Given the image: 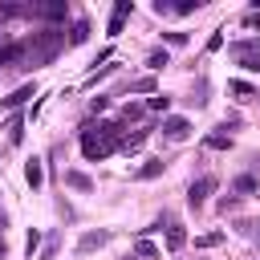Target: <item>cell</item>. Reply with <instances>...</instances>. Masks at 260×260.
Here are the masks:
<instances>
[{"mask_svg":"<svg viewBox=\"0 0 260 260\" xmlns=\"http://www.w3.org/2000/svg\"><path fill=\"white\" fill-rule=\"evenodd\" d=\"M118 138H122V122H98V126H85L81 130V154L89 162L106 158L118 150Z\"/></svg>","mask_w":260,"mask_h":260,"instance_id":"cell-1","label":"cell"},{"mask_svg":"<svg viewBox=\"0 0 260 260\" xmlns=\"http://www.w3.org/2000/svg\"><path fill=\"white\" fill-rule=\"evenodd\" d=\"M65 32L57 28H45V32H32V41H24V65L20 69H32V65H49L61 49H65Z\"/></svg>","mask_w":260,"mask_h":260,"instance_id":"cell-2","label":"cell"},{"mask_svg":"<svg viewBox=\"0 0 260 260\" xmlns=\"http://www.w3.org/2000/svg\"><path fill=\"white\" fill-rule=\"evenodd\" d=\"M228 53L248 69V73H260V37H248V41H232Z\"/></svg>","mask_w":260,"mask_h":260,"instance_id":"cell-3","label":"cell"},{"mask_svg":"<svg viewBox=\"0 0 260 260\" xmlns=\"http://www.w3.org/2000/svg\"><path fill=\"white\" fill-rule=\"evenodd\" d=\"M28 12L41 16V20H49V24H65V20H69V4H65V0H32Z\"/></svg>","mask_w":260,"mask_h":260,"instance_id":"cell-4","label":"cell"},{"mask_svg":"<svg viewBox=\"0 0 260 260\" xmlns=\"http://www.w3.org/2000/svg\"><path fill=\"white\" fill-rule=\"evenodd\" d=\"M215 187H219V179H215V175H199V179H195V183L187 187V203H191V207L199 211V207L207 203V195H211Z\"/></svg>","mask_w":260,"mask_h":260,"instance_id":"cell-5","label":"cell"},{"mask_svg":"<svg viewBox=\"0 0 260 260\" xmlns=\"http://www.w3.org/2000/svg\"><path fill=\"white\" fill-rule=\"evenodd\" d=\"M162 228H167V248H171V252H179V248L187 244V228H183V219H179V215H171V211H162Z\"/></svg>","mask_w":260,"mask_h":260,"instance_id":"cell-6","label":"cell"},{"mask_svg":"<svg viewBox=\"0 0 260 260\" xmlns=\"http://www.w3.org/2000/svg\"><path fill=\"white\" fill-rule=\"evenodd\" d=\"M130 12H134V0H118V4H114V12H110V24H106V32H110V37H118Z\"/></svg>","mask_w":260,"mask_h":260,"instance_id":"cell-7","label":"cell"},{"mask_svg":"<svg viewBox=\"0 0 260 260\" xmlns=\"http://www.w3.org/2000/svg\"><path fill=\"white\" fill-rule=\"evenodd\" d=\"M162 134H167L171 142H183V138L191 134V122L179 118V114H171V118H162Z\"/></svg>","mask_w":260,"mask_h":260,"instance_id":"cell-8","label":"cell"},{"mask_svg":"<svg viewBox=\"0 0 260 260\" xmlns=\"http://www.w3.org/2000/svg\"><path fill=\"white\" fill-rule=\"evenodd\" d=\"M28 98H37V81H28V85H20V89H12L8 98H0V110H16V106H24Z\"/></svg>","mask_w":260,"mask_h":260,"instance_id":"cell-9","label":"cell"},{"mask_svg":"<svg viewBox=\"0 0 260 260\" xmlns=\"http://www.w3.org/2000/svg\"><path fill=\"white\" fill-rule=\"evenodd\" d=\"M146 138H150V130H146V126H142V130H134V134H122V138H118V150H122V154H134V150H142V142H146Z\"/></svg>","mask_w":260,"mask_h":260,"instance_id":"cell-10","label":"cell"},{"mask_svg":"<svg viewBox=\"0 0 260 260\" xmlns=\"http://www.w3.org/2000/svg\"><path fill=\"white\" fill-rule=\"evenodd\" d=\"M203 146H207V150H232V134H228V130H211V134L203 138Z\"/></svg>","mask_w":260,"mask_h":260,"instance_id":"cell-11","label":"cell"},{"mask_svg":"<svg viewBox=\"0 0 260 260\" xmlns=\"http://www.w3.org/2000/svg\"><path fill=\"white\" fill-rule=\"evenodd\" d=\"M110 240V232H85L81 240H77V252H93V248H102Z\"/></svg>","mask_w":260,"mask_h":260,"instance_id":"cell-12","label":"cell"},{"mask_svg":"<svg viewBox=\"0 0 260 260\" xmlns=\"http://www.w3.org/2000/svg\"><path fill=\"white\" fill-rule=\"evenodd\" d=\"M162 171H167V162H162V158H150V162H142V167L134 171V179H158Z\"/></svg>","mask_w":260,"mask_h":260,"instance_id":"cell-13","label":"cell"},{"mask_svg":"<svg viewBox=\"0 0 260 260\" xmlns=\"http://www.w3.org/2000/svg\"><path fill=\"white\" fill-rule=\"evenodd\" d=\"M24 179H28V187H41V183H45V167H41V158H28V162H24Z\"/></svg>","mask_w":260,"mask_h":260,"instance_id":"cell-14","label":"cell"},{"mask_svg":"<svg viewBox=\"0 0 260 260\" xmlns=\"http://www.w3.org/2000/svg\"><path fill=\"white\" fill-rule=\"evenodd\" d=\"M65 183H69L73 191H93V183H89V175H81V171H65Z\"/></svg>","mask_w":260,"mask_h":260,"instance_id":"cell-15","label":"cell"},{"mask_svg":"<svg viewBox=\"0 0 260 260\" xmlns=\"http://www.w3.org/2000/svg\"><path fill=\"white\" fill-rule=\"evenodd\" d=\"M199 4L203 0H179V4H171V16H191V12H199Z\"/></svg>","mask_w":260,"mask_h":260,"instance_id":"cell-16","label":"cell"},{"mask_svg":"<svg viewBox=\"0 0 260 260\" xmlns=\"http://www.w3.org/2000/svg\"><path fill=\"white\" fill-rule=\"evenodd\" d=\"M130 89H134V93H158V85H154V77H150V73H146V77H134V81H130Z\"/></svg>","mask_w":260,"mask_h":260,"instance_id":"cell-17","label":"cell"},{"mask_svg":"<svg viewBox=\"0 0 260 260\" xmlns=\"http://www.w3.org/2000/svg\"><path fill=\"white\" fill-rule=\"evenodd\" d=\"M20 138H24V118L12 114V118H8V142H20Z\"/></svg>","mask_w":260,"mask_h":260,"instance_id":"cell-18","label":"cell"},{"mask_svg":"<svg viewBox=\"0 0 260 260\" xmlns=\"http://www.w3.org/2000/svg\"><path fill=\"white\" fill-rule=\"evenodd\" d=\"M89 37V20H73V32H69V45H81Z\"/></svg>","mask_w":260,"mask_h":260,"instance_id":"cell-19","label":"cell"},{"mask_svg":"<svg viewBox=\"0 0 260 260\" xmlns=\"http://www.w3.org/2000/svg\"><path fill=\"white\" fill-rule=\"evenodd\" d=\"M228 89H232V93H236V98H240V102H248V98H252V93H256V89H252V85H248V81H240V77H236V81H228Z\"/></svg>","mask_w":260,"mask_h":260,"instance_id":"cell-20","label":"cell"},{"mask_svg":"<svg viewBox=\"0 0 260 260\" xmlns=\"http://www.w3.org/2000/svg\"><path fill=\"white\" fill-rule=\"evenodd\" d=\"M146 65H150V69H154V73H158V69H167V65H171V57H167V53H162V49H154V53H150V57H146Z\"/></svg>","mask_w":260,"mask_h":260,"instance_id":"cell-21","label":"cell"},{"mask_svg":"<svg viewBox=\"0 0 260 260\" xmlns=\"http://www.w3.org/2000/svg\"><path fill=\"white\" fill-rule=\"evenodd\" d=\"M146 110H162V114H167V110H171V98H167V93H150V98H146Z\"/></svg>","mask_w":260,"mask_h":260,"instance_id":"cell-22","label":"cell"},{"mask_svg":"<svg viewBox=\"0 0 260 260\" xmlns=\"http://www.w3.org/2000/svg\"><path fill=\"white\" fill-rule=\"evenodd\" d=\"M134 252H138L142 260H154V256H158V248H154L150 240H138V244H134Z\"/></svg>","mask_w":260,"mask_h":260,"instance_id":"cell-23","label":"cell"},{"mask_svg":"<svg viewBox=\"0 0 260 260\" xmlns=\"http://www.w3.org/2000/svg\"><path fill=\"white\" fill-rule=\"evenodd\" d=\"M236 191H240V195L256 191V175H240V179H236Z\"/></svg>","mask_w":260,"mask_h":260,"instance_id":"cell-24","label":"cell"},{"mask_svg":"<svg viewBox=\"0 0 260 260\" xmlns=\"http://www.w3.org/2000/svg\"><path fill=\"white\" fill-rule=\"evenodd\" d=\"M219 240H223V232H207V236H199V240H195V248H215Z\"/></svg>","mask_w":260,"mask_h":260,"instance_id":"cell-25","label":"cell"},{"mask_svg":"<svg viewBox=\"0 0 260 260\" xmlns=\"http://www.w3.org/2000/svg\"><path fill=\"white\" fill-rule=\"evenodd\" d=\"M37 248H41V232L32 228V232H28V240H24V256L32 260V252H37Z\"/></svg>","mask_w":260,"mask_h":260,"instance_id":"cell-26","label":"cell"},{"mask_svg":"<svg viewBox=\"0 0 260 260\" xmlns=\"http://www.w3.org/2000/svg\"><path fill=\"white\" fill-rule=\"evenodd\" d=\"M215 49H223V28H215V32L207 37V53H215Z\"/></svg>","mask_w":260,"mask_h":260,"instance_id":"cell-27","label":"cell"},{"mask_svg":"<svg viewBox=\"0 0 260 260\" xmlns=\"http://www.w3.org/2000/svg\"><path fill=\"white\" fill-rule=\"evenodd\" d=\"M244 236H252V240H260V219H252V223H236Z\"/></svg>","mask_w":260,"mask_h":260,"instance_id":"cell-28","label":"cell"},{"mask_svg":"<svg viewBox=\"0 0 260 260\" xmlns=\"http://www.w3.org/2000/svg\"><path fill=\"white\" fill-rule=\"evenodd\" d=\"M138 118H142V106H126L122 110V122H138Z\"/></svg>","mask_w":260,"mask_h":260,"instance_id":"cell-29","label":"cell"},{"mask_svg":"<svg viewBox=\"0 0 260 260\" xmlns=\"http://www.w3.org/2000/svg\"><path fill=\"white\" fill-rule=\"evenodd\" d=\"M167 45H187V32H162Z\"/></svg>","mask_w":260,"mask_h":260,"instance_id":"cell-30","label":"cell"},{"mask_svg":"<svg viewBox=\"0 0 260 260\" xmlns=\"http://www.w3.org/2000/svg\"><path fill=\"white\" fill-rule=\"evenodd\" d=\"M236 207H240V195H232V199H219V211H223V215H228V211H236Z\"/></svg>","mask_w":260,"mask_h":260,"instance_id":"cell-31","label":"cell"},{"mask_svg":"<svg viewBox=\"0 0 260 260\" xmlns=\"http://www.w3.org/2000/svg\"><path fill=\"white\" fill-rule=\"evenodd\" d=\"M154 16H171V0H154Z\"/></svg>","mask_w":260,"mask_h":260,"instance_id":"cell-32","label":"cell"},{"mask_svg":"<svg viewBox=\"0 0 260 260\" xmlns=\"http://www.w3.org/2000/svg\"><path fill=\"white\" fill-rule=\"evenodd\" d=\"M244 24H248V28H260V12H248V16H244Z\"/></svg>","mask_w":260,"mask_h":260,"instance_id":"cell-33","label":"cell"}]
</instances>
